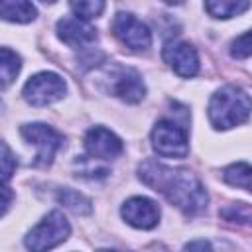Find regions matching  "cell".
Instances as JSON below:
<instances>
[{
	"mask_svg": "<svg viewBox=\"0 0 252 252\" xmlns=\"http://www.w3.org/2000/svg\"><path fill=\"white\" fill-rule=\"evenodd\" d=\"M112 32L120 39L122 45H126L132 51H144L152 45V33L146 24H142L136 16L120 12L112 20Z\"/></svg>",
	"mask_w": 252,
	"mask_h": 252,
	"instance_id": "cell-7",
	"label": "cell"
},
{
	"mask_svg": "<svg viewBox=\"0 0 252 252\" xmlns=\"http://www.w3.org/2000/svg\"><path fill=\"white\" fill-rule=\"evenodd\" d=\"M163 2H167V4H181L183 0H163Z\"/></svg>",
	"mask_w": 252,
	"mask_h": 252,
	"instance_id": "cell-23",
	"label": "cell"
},
{
	"mask_svg": "<svg viewBox=\"0 0 252 252\" xmlns=\"http://www.w3.org/2000/svg\"><path fill=\"white\" fill-rule=\"evenodd\" d=\"M71 232L69 220L61 211H51L37 226H33L26 236V248L30 250H49L61 244Z\"/></svg>",
	"mask_w": 252,
	"mask_h": 252,
	"instance_id": "cell-4",
	"label": "cell"
},
{
	"mask_svg": "<svg viewBox=\"0 0 252 252\" xmlns=\"http://www.w3.org/2000/svg\"><path fill=\"white\" fill-rule=\"evenodd\" d=\"M152 146H154L156 154L161 158L183 159L189 154L187 130L183 126H179L175 120L163 118L152 130Z\"/></svg>",
	"mask_w": 252,
	"mask_h": 252,
	"instance_id": "cell-3",
	"label": "cell"
},
{
	"mask_svg": "<svg viewBox=\"0 0 252 252\" xmlns=\"http://www.w3.org/2000/svg\"><path fill=\"white\" fill-rule=\"evenodd\" d=\"M185 248H209L207 242H189Z\"/></svg>",
	"mask_w": 252,
	"mask_h": 252,
	"instance_id": "cell-22",
	"label": "cell"
},
{
	"mask_svg": "<svg viewBox=\"0 0 252 252\" xmlns=\"http://www.w3.org/2000/svg\"><path fill=\"white\" fill-rule=\"evenodd\" d=\"M67 91L65 81L57 73H37L30 77V81L24 85V98L32 106H47L59 98H63Z\"/></svg>",
	"mask_w": 252,
	"mask_h": 252,
	"instance_id": "cell-6",
	"label": "cell"
},
{
	"mask_svg": "<svg viewBox=\"0 0 252 252\" xmlns=\"http://www.w3.org/2000/svg\"><path fill=\"white\" fill-rule=\"evenodd\" d=\"M57 35L69 47H87L96 39V30L77 16H67L57 22Z\"/></svg>",
	"mask_w": 252,
	"mask_h": 252,
	"instance_id": "cell-12",
	"label": "cell"
},
{
	"mask_svg": "<svg viewBox=\"0 0 252 252\" xmlns=\"http://www.w3.org/2000/svg\"><path fill=\"white\" fill-rule=\"evenodd\" d=\"M140 179L185 215H195L207 207V191L191 171L171 169L159 161L146 159L140 165Z\"/></svg>",
	"mask_w": 252,
	"mask_h": 252,
	"instance_id": "cell-1",
	"label": "cell"
},
{
	"mask_svg": "<svg viewBox=\"0 0 252 252\" xmlns=\"http://www.w3.org/2000/svg\"><path fill=\"white\" fill-rule=\"evenodd\" d=\"M85 150L93 159H116L124 146L114 132L104 126H94L85 136Z\"/></svg>",
	"mask_w": 252,
	"mask_h": 252,
	"instance_id": "cell-10",
	"label": "cell"
},
{
	"mask_svg": "<svg viewBox=\"0 0 252 252\" xmlns=\"http://www.w3.org/2000/svg\"><path fill=\"white\" fill-rule=\"evenodd\" d=\"M108 91L122 98L124 102H140L146 94V87L144 81L140 77L138 71H134L132 67H110L108 71Z\"/></svg>",
	"mask_w": 252,
	"mask_h": 252,
	"instance_id": "cell-8",
	"label": "cell"
},
{
	"mask_svg": "<svg viewBox=\"0 0 252 252\" xmlns=\"http://www.w3.org/2000/svg\"><path fill=\"white\" fill-rule=\"evenodd\" d=\"M0 63H2L0 65V69H2V87L6 89L16 79L22 63H20V57L14 51H10L8 47H2V61Z\"/></svg>",
	"mask_w": 252,
	"mask_h": 252,
	"instance_id": "cell-18",
	"label": "cell"
},
{
	"mask_svg": "<svg viewBox=\"0 0 252 252\" xmlns=\"http://www.w3.org/2000/svg\"><path fill=\"white\" fill-rule=\"evenodd\" d=\"M220 217L228 222H238L246 228H252V209L244 207L242 203H234V205L220 209Z\"/></svg>",
	"mask_w": 252,
	"mask_h": 252,
	"instance_id": "cell-19",
	"label": "cell"
},
{
	"mask_svg": "<svg viewBox=\"0 0 252 252\" xmlns=\"http://www.w3.org/2000/svg\"><path fill=\"white\" fill-rule=\"evenodd\" d=\"M207 112L217 130H228L248 120L252 112V98L242 89L226 85L211 96Z\"/></svg>",
	"mask_w": 252,
	"mask_h": 252,
	"instance_id": "cell-2",
	"label": "cell"
},
{
	"mask_svg": "<svg viewBox=\"0 0 252 252\" xmlns=\"http://www.w3.org/2000/svg\"><path fill=\"white\" fill-rule=\"evenodd\" d=\"M37 16L30 0H2V18L6 22L28 24Z\"/></svg>",
	"mask_w": 252,
	"mask_h": 252,
	"instance_id": "cell-13",
	"label": "cell"
},
{
	"mask_svg": "<svg viewBox=\"0 0 252 252\" xmlns=\"http://www.w3.org/2000/svg\"><path fill=\"white\" fill-rule=\"evenodd\" d=\"M2 161H4V181H8L12 175V154L6 142L2 144Z\"/></svg>",
	"mask_w": 252,
	"mask_h": 252,
	"instance_id": "cell-21",
	"label": "cell"
},
{
	"mask_svg": "<svg viewBox=\"0 0 252 252\" xmlns=\"http://www.w3.org/2000/svg\"><path fill=\"white\" fill-rule=\"evenodd\" d=\"M57 199H59V203H61L65 209L73 211L75 215H89V213L93 211L91 201H89L85 195H81L79 191H75V189H69V187L61 189L59 195H57Z\"/></svg>",
	"mask_w": 252,
	"mask_h": 252,
	"instance_id": "cell-16",
	"label": "cell"
},
{
	"mask_svg": "<svg viewBox=\"0 0 252 252\" xmlns=\"http://www.w3.org/2000/svg\"><path fill=\"white\" fill-rule=\"evenodd\" d=\"M230 55L234 59H244L252 55V30L238 35L230 45Z\"/></svg>",
	"mask_w": 252,
	"mask_h": 252,
	"instance_id": "cell-20",
	"label": "cell"
},
{
	"mask_svg": "<svg viewBox=\"0 0 252 252\" xmlns=\"http://www.w3.org/2000/svg\"><path fill=\"white\" fill-rule=\"evenodd\" d=\"M222 179L232 187H242L252 193V165L244 161L230 163L222 171Z\"/></svg>",
	"mask_w": 252,
	"mask_h": 252,
	"instance_id": "cell-15",
	"label": "cell"
},
{
	"mask_svg": "<svg viewBox=\"0 0 252 252\" xmlns=\"http://www.w3.org/2000/svg\"><path fill=\"white\" fill-rule=\"evenodd\" d=\"M20 134L24 136L26 142L33 144L35 150H37L35 159H33L35 167H47L53 161L57 150L63 146V136L55 128H51L47 124H41V122L24 124L20 128Z\"/></svg>",
	"mask_w": 252,
	"mask_h": 252,
	"instance_id": "cell-5",
	"label": "cell"
},
{
	"mask_svg": "<svg viewBox=\"0 0 252 252\" xmlns=\"http://www.w3.org/2000/svg\"><path fill=\"white\" fill-rule=\"evenodd\" d=\"M161 57L179 77L189 79V77L197 75V71H199V55H197L195 47L185 41H173V39L167 41L163 45Z\"/></svg>",
	"mask_w": 252,
	"mask_h": 252,
	"instance_id": "cell-9",
	"label": "cell"
},
{
	"mask_svg": "<svg viewBox=\"0 0 252 252\" xmlns=\"http://www.w3.org/2000/svg\"><path fill=\"white\" fill-rule=\"evenodd\" d=\"M69 6L77 18L93 20V18H98L102 14L104 0H69Z\"/></svg>",
	"mask_w": 252,
	"mask_h": 252,
	"instance_id": "cell-17",
	"label": "cell"
},
{
	"mask_svg": "<svg viewBox=\"0 0 252 252\" xmlns=\"http://www.w3.org/2000/svg\"><path fill=\"white\" fill-rule=\"evenodd\" d=\"M205 8L209 16L226 20L246 12L250 8V0H205Z\"/></svg>",
	"mask_w": 252,
	"mask_h": 252,
	"instance_id": "cell-14",
	"label": "cell"
},
{
	"mask_svg": "<svg viewBox=\"0 0 252 252\" xmlns=\"http://www.w3.org/2000/svg\"><path fill=\"white\" fill-rule=\"evenodd\" d=\"M122 219L134 226V228H142V230H150L158 224L159 220V207L158 203H154L148 197H132L128 199L122 209Z\"/></svg>",
	"mask_w": 252,
	"mask_h": 252,
	"instance_id": "cell-11",
	"label": "cell"
},
{
	"mask_svg": "<svg viewBox=\"0 0 252 252\" xmlns=\"http://www.w3.org/2000/svg\"><path fill=\"white\" fill-rule=\"evenodd\" d=\"M41 2H55V0H41Z\"/></svg>",
	"mask_w": 252,
	"mask_h": 252,
	"instance_id": "cell-24",
	"label": "cell"
}]
</instances>
